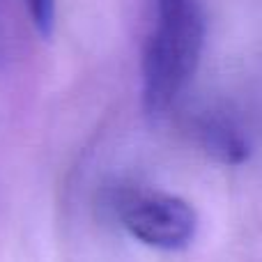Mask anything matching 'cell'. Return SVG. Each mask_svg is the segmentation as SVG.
Masks as SVG:
<instances>
[{
  "label": "cell",
  "mask_w": 262,
  "mask_h": 262,
  "mask_svg": "<svg viewBox=\"0 0 262 262\" xmlns=\"http://www.w3.org/2000/svg\"><path fill=\"white\" fill-rule=\"evenodd\" d=\"M205 14L200 0H154V18L140 58V97L157 118L175 106L200 64Z\"/></svg>",
  "instance_id": "obj_1"
},
{
  "label": "cell",
  "mask_w": 262,
  "mask_h": 262,
  "mask_svg": "<svg viewBox=\"0 0 262 262\" xmlns=\"http://www.w3.org/2000/svg\"><path fill=\"white\" fill-rule=\"evenodd\" d=\"M108 209L136 242L157 251H182L198 232L193 205L166 191L118 186L108 191Z\"/></svg>",
  "instance_id": "obj_2"
},
{
  "label": "cell",
  "mask_w": 262,
  "mask_h": 262,
  "mask_svg": "<svg viewBox=\"0 0 262 262\" xmlns=\"http://www.w3.org/2000/svg\"><path fill=\"white\" fill-rule=\"evenodd\" d=\"M195 136L207 154L228 166H239L249 159V140L230 118L205 113L195 122Z\"/></svg>",
  "instance_id": "obj_3"
},
{
  "label": "cell",
  "mask_w": 262,
  "mask_h": 262,
  "mask_svg": "<svg viewBox=\"0 0 262 262\" xmlns=\"http://www.w3.org/2000/svg\"><path fill=\"white\" fill-rule=\"evenodd\" d=\"M28 16L41 37H51L58 16V0H23Z\"/></svg>",
  "instance_id": "obj_4"
},
{
  "label": "cell",
  "mask_w": 262,
  "mask_h": 262,
  "mask_svg": "<svg viewBox=\"0 0 262 262\" xmlns=\"http://www.w3.org/2000/svg\"><path fill=\"white\" fill-rule=\"evenodd\" d=\"M12 58V32H9V14L7 3L0 0V69L7 67Z\"/></svg>",
  "instance_id": "obj_5"
}]
</instances>
